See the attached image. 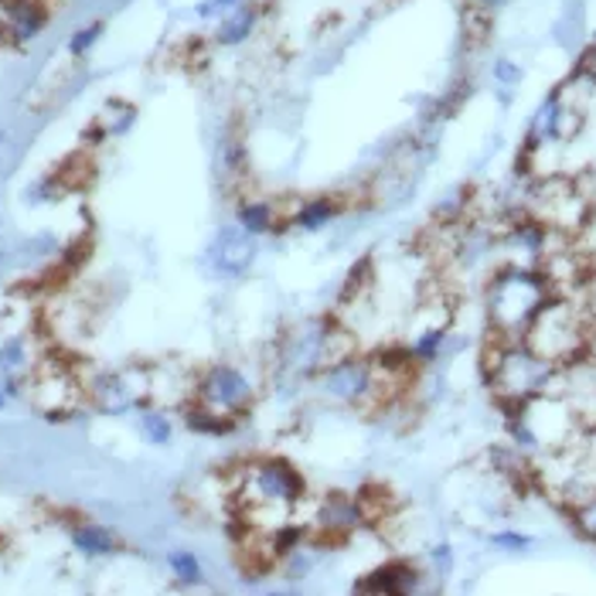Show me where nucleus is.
I'll list each match as a JSON object with an SVG mask.
<instances>
[{
    "label": "nucleus",
    "instance_id": "nucleus-1",
    "mask_svg": "<svg viewBox=\"0 0 596 596\" xmlns=\"http://www.w3.org/2000/svg\"><path fill=\"white\" fill-rule=\"evenodd\" d=\"M552 283L542 270L536 267H505L487 286V321L491 330L502 341H521L528 324L536 321V314L549 304Z\"/></svg>",
    "mask_w": 596,
    "mask_h": 596
},
{
    "label": "nucleus",
    "instance_id": "nucleus-2",
    "mask_svg": "<svg viewBox=\"0 0 596 596\" xmlns=\"http://www.w3.org/2000/svg\"><path fill=\"white\" fill-rule=\"evenodd\" d=\"M593 321L583 304H576L573 296H549V304L536 314V321L525 330V345L546 361H552L555 369L576 366L589 348Z\"/></svg>",
    "mask_w": 596,
    "mask_h": 596
},
{
    "label": "nucleus",
    "instance_id": "nucleus-3",
    "mask_svg": "<svg viewBox=\"0 0 596 596\" xmlns=\"http://www.w3.org/2000/svg\"><path fill=\"white\" fill-rule=\"evenodd\" d=\"M239 502L246 508V525L283 528L293 508L304 502V477L286 460H259L243 474Z\"/></svg>",
    "mask_w": 596,
    "mask_h": 596
},
{
    "label": "nucleus",
    "instance_id": "nucleus-4",
    "mask_svg": "<svg viewBox=\"0 0 596 596\" xmlns=\"http://www.w3.org/2000/svg\"><path fill=\"white\" fill-rule=\"evenodd\" d=\"M511 429H515V440L521 447L539 450V453L562 450L586 434L583 419L576 416V409L570 406L566 395H559V392H542V395H536V400L515 406Z\"/></svg>",
    "mask_w": 596,
    "mask_h": 596
},
{
    "label": "nucleus",
    "instance_id": "nucleus-5",
    "mask_svg": "<svg viewBox=\"0 0 596 596\" xmlns=\"http://www.w3.org/2000/svg\"><path fill=\"white\" fill-rule=\"evenodd\" d=\"M555 375L559 369L552 361L536 355L525 341H502L487 361L491 389L498 392V400L508 406H521L528 400H536V395L549 392Z\"/></svg>",
    "mask_w": 596,
    "mask_h": 596
},
{
    "label": "nucleus",
    "instance_id": "nucleus-6",
    "mask_svg": "<svg viewBox=\"0 0 596 596\" xmlns=\"http://www.w3.org/2000/svg\"><path fill=\"white\" fill-rule=\"evenodd\" d=\"M528 215L559 236H573L589 218V198L573 178H546L528 194Z\"/></svg>",
    "mask_w": 596,
    "mask_h": 596
},
{
    "label": "nucleus",
    "instance_id": "nucleus-7",
    "mask_svg": "<svg viewBox=\"0 0 596 596\" xmlns=\"http://www.w3.org/2000/svg\"><path fill=\"white\" fill-rule=\"evenodd\" d=\"M252 400H256L252 382L232 366H212L194 382V403H202L228 419H239L243 413H249Z\"/></svg>",
    "mask_w": 596,
    "mask_h": 596
},
{
    "label": "nucleus",
    "instance_id": "nucleus-8",
    "mask_svg": "<svg viewBox=\"0 0 596 596\" xmlns=\"http://www.w3.org/2000/svg\"><path fill=\"white\" fill-rule=\"evenodd\" d=\"M86 389H89V400L95 403V409L120 416V413H130L134 406H140L150 395V372L147 369L106 372V375H95L92 382H86Z\"/></svg>",
    "mask_w": 596,
    "mask_h": 596
},
{
    "label": "nucleus",
    "instance_id": "nucleus-9",
    "mask_svg": "<svg viewBox=\"0 0 596 596\" xmlns=\"http://www.w3.org/2000/svg\"><path fill=\"white\" fill-rule=\"evenodd\" d=\"M321 392L330 395V400L348 403V406H366L372 400V361L366 358H345L338 366H330L317 375Z\"/></svg>",
    "mask_w": 596,
    "mask_h": 596
},
{
    "label": "nucleus",
    "instance_id": "nucleus-10",
    "mask_svg": "<svg viewBox=\"0 0 596 596\" xmlns=\"http://www.w3.org/2000/svg\"><path fill=\"white\" fill-rule=\"evenodd\" d=\"M52 21L45 0H0V42L24 48L35 42Z\"/></svg>",
    "mask_w": 596,
    "mask_h": 596
},
{
    "label": "nucleus",
    "instance_id": "nucleus-11",
    "mask_svg": "<svg viewBox=\"0 0 596 596\" xmlns=\"http://www.w3.org/2000/svg\"><path fill=\"white\" fill-rule=\"evenodd\" d=\"M252 259H256V246H252V236L243 225L225 228L212 246V262H215V270L225 277H243L252 267Z\"/></svg>",
    "mask_w": 596,
    "mask_h": 596
},
{
    "label": "nucleus",
    "instance_id": "nucleus-12",
    "mask_svg": "<svg viewBox=\"0 0 596 596\" xmlns=\"http://www.w3.org/2000/svg\"><path fill=\"white\" fill-rule=\"evenodd\" d=\"M259 27V4H239L236 11H228L218 18L215 27V45L222 48H239L252 38V31Z\"/></svg>",
    "mask_w": 596,
    "mask_h": 596
},
{
    "label": "nucleus",
    "instance_id": "nucleus-13",
    "mask_svg": "<svg viewBox=\"0 0 596 596\" xmlns=\"http://www.w3.org/2000/svg\"><path fill=\"white\" fill-rule=\"evenodd\" d=\"M416 586V570H409L406 562H389V566L375 570L369 580H361L358 589L366 593H409Z\"/></svg>",
    "mask_w": 596,
    "mask_h": 596
},
{
    "label": "nucleus",
    "instance_id": "nucleus-14",
    "mask_svg": "<svg viewBox=\"0 0 596 596\" xmlns=\"http://www.w3.org/2000/svg\"><path fill=\"white\" fill-rule=\"evenodd\" d=\"M72 546L82 555H110V552H116V539H113L110 528L92 525V521H82V525L72 528Z\"/></svg>",
    "mask_w": 596,
    "mask_h": 596
},
{
    "label": "nucleus",
    "instance_id": "nucleus-15",
    "mask_svg": "<svg viewBox=\"0 0 596 596\" xmlns=\"http://www.w3.org/2000/svg\"><path fill=\"white\" fill-rule=\"evenodd\" d=\"M184 423L188 429H194V434H205V437H222V434H232V426H236V419H228L202 403H191L184 409Z\"/></svg>",
    "mask_w": 596,
    "mask_h": 596
},
{
    "label": "nucleus",
    "instance_id": "nucleus-16",
    "mask_svg": "<svg viewBox=\"0 0 596 596\" xmlns=\"http://www.w3.org/2000/svg\"><path fill=\"white\" fill-rule=\"evenodd\" d=\"M239 225L249 232V236H262V232H270L273 228V222H277V212H273V205L270 202H243L239 205Z\"/></svg>",
    "mask_w": 596,
    "mask_h": 596
},
{
    "label": "nucleus",
    "instance_id": "nucleus-17",
    "mask_svg": "<svg viewBox=\"0 0 596 596\" xmlns=\"http://www.w3.org/2000/svg\"><path fill=\"white\" fill-rule=\"evenodd\" d=\"M335 215H338V202H330V198H314V202H307L301 212L293 215V222L301 228H321Z\"/></svg>",
    "mask_w": 596,
    "mask_h": 596
},
{
    "label": "nucleus",
    "instance_id": "nucleus-18",
    "mask_svg": "<svg viewBox=\"0 0 596 596\" xmlns=\"http://www.w3.org/2000/svg\"><path fill=\"white\" fill-rule=\"evenodd\" d=\"M443 335H447V327H426V330H416V341H413V358L416 361H434L440 345H443Z\"/></svg>",
    "mask_w": 596,
    "mask_h": 596
},
{
    "label": "nucleus",
    "instance_id": "nucleus-19",
    "mask_svg": "<svg viewBox=\"0 0 596 596\" xmlns=\"http://www.w3.org/2000/svg\"><path fill=\"white\" fill-rule=\"evenodd\" d=\"M171 573H175V580L178 583H184V586H191V583H198L202 580V562L194 559V552H188V549H178V552H171Z\"/></svg>",
    "mask_w": 596,
    "mask_h": 596
},
{
    "label": "nucleus",
    "instance_id": "nucleus-20",
    "mask_svg": "<svg viewBox=\"0 0 596 596\" xmlns=\"http://www.w3.org/2000/svg\"><path fill=\"white\" fill-rule=\"evenodd\" d=\"M140 429H144V437L150 443H168L171 440V419L164 416L160 409H144L140 413Z\"/></svg>",
    "mask_w": 596,
    "mask_h": 596
},
{
    "label": "nucleus",
    "instance_id": "nucleus-21",
    "mask_svg": "<svg viewBox=\"0 0 596 596\" xmlns=\"http://www.w3.org/2000/svg\"><path fill=\"white\" fill-rule=\"evenodd\" d=\"M103 31H106L103 21H92V24L79 27L76 35L69 38V55H72V58H86V55L92 52V45H95L99 38H103Z\"/></svg>",
    "mask_w": 596,
    "mask_h": 596
},
{
    "label": "nucleus",
    "instance_id": "nucleus-22",
    "mask_svg": "<svg viewBox=\"0 0 596 596\" xmlns=\"http://www.w3.org/2000/svg\"><path fill=\"white\" fill-rule=\"evenodd\" d=\"M573 521H576V528H580L583 536L596 539V498L576 505V508H573Z\"/></svg>",
    "mask_w": 596,
    "mask_h": 596
},
{
    "label": "nucleus",
    "instance_id": "nucleus-23",
    "mask_svg": "<svg viewBox=\"0 0 596 596\" xmlns=\"http://www.w3.org/2000/svg\"><path fill=\"white\" fill-rule=\"evenodd\" d=\"M494 82L498 86H518L521 82V65L518 61H511V58H498L494 61Z\"/></svg>",
    "mask_w": 596,
    "mask_h": 596
},
{
    "label": "nucleus",
    "instance_id": "nucleus-24",
    "mask_svg": "<svg viewBox=\"0 0 596 596\" xmlns=\"http://www.w3.org/2000/svg\"><path fill=\"white\" fill-rule=\"evenodd\" d=\"M246 0H205L202 8H198V18H225L228 11H236Z\"/></svg>",
    "mask_w": 596,
    "mask_h": 596
},
{
    "label": "nucleus",
    "instance_id": "nucleus-25",
    "mask_svg": "<svg viewBox=\"0 0 596 596\" xmlns=\"http://www.w3.org/2000/svg\"><path fill=\"white\" fill-rule=\"evenodd\" d=\"M580 72L596 86V35H593V42L586 45V52H583V61H580Z\"/></svg>",
    "mask_w": 596,
    "mask_h": 596
},
{
    "label": "nucleus",
    "instance_id": "nucleus-26",
    "mask_svg": "<svg viewBox=\"0 0 596 596\" xmlns=\"http://www.w3.org/2000/svg\"><path fill=\"white\" fill-rule=\"evenodd\" d=\"M494 546H505V549H528L532 546V539L528 536H515V532H502V536H491Z\"/></svg>",
    "mask_w": 596,
    "mask_h": 596
},
{
    "label": "nucleus",
    "instance_id": "nucleus-27",
    "mask_svg": "<svg viewBox=\"0 0 596 596\" xmlns=\"http://www.w3.org/2000/svg\"><path fill=\"white\" fill-rule=\"evenodd\" d=\"M477 8H484V11H491V8H502V4H508V0H474Z\"/></svg>",
    "mask_w": 596,
    "mask_h": 596
},
{
    "label": "nucleus",
    "instance_id": "nucleus-28",
    "mask_svg": "<svg viewBox=\"0 0 596 596\" xmlns=\"http://www.w3.org/2000/svg\"><path fill=\"white\" fill-rule=\"evenodd\" d=\"M434 555H437V562H443V566H450V552H447V546H440Z\"/></svg>",
    "mask_w": 596,
    "mask_h": 596
},
{
    "label": "nucleus",
    "instance_id": "nucleus-29",
    "mask_svg": "<svg viewBox=\"0 0 596 596\" xmlns=\"http://www.w3.org/2000/svg\"><path fill=\"white\" fill-rule=\"evenodd\" d=\"M8 406V385H4V379H0V409Z\"/></svg>",
    "mask_w": 596,
    "mask_h": 596
}]
</instances>
